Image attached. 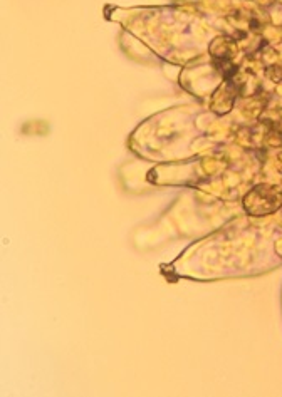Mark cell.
Returning a JSON list of instances; mask_svg holds the SVG:
<instances>
[{
	"label": "cell",
	"instance_id": "obj_1",
	"mask_svg": "<svg viewBox=\"0 0 282 397\" xmlns=\"http://www.w3.org/2000/svg\"><path fill=\"white\" fill-rule=\"evenodd\" d=\"M282 193L279 188L272 186H257L247 195L245 208L252 215H266L272 213L281 206Z\"/></svg>",
	"mask_w": 282,
	"mask_h": 397
}]
</instances>
